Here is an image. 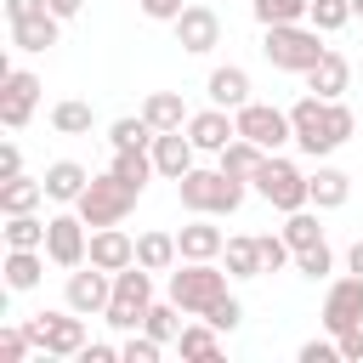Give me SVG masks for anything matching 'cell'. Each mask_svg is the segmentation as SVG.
Here are the masks:
<instances>
[{"instance_id":"1","label":"cell","mask_w":363,"mask_h":363,"mask_svg":"<svg viewBox=\"0 0 363 363\" xmlns=\"http://www.w3.org/2000/svg\"><path fill=\"white\" fill-rule=\"evenodd\" d=\"M289 125H295V147H301L306 159H329L340 142L357 136V113H352L340 96L329 102V96H312V91L289 108Z\"/></svg>"},{"instance_id":"2","label":"cell","mask_w":363,"mask_h":363,"mask_svg":"<svg viewBox=\"0 0 363 363\" xmlns=\"http://www.w3.org/2000/svg\"><path fill=\"white\" fill-rule=\"evenodd\" d=\"M244 187L250 182H238V176H227L221 164L216 170H187L182 182H176V199H182V210H193V216H233L238 204H244Z\"/></svg>"},{"instance_id":"3","label":"cell","mask_w":363,"mask_h":363,"mask_svg":"<svg viewBox=\"0 0 363 363\" xmlns=\"http://www.w3.org/2000/svg\"><path fill=\"white\" fill-rule=\"evenodd\" d=\"M227 267H216V261H182V267H170V301L187 312V318H204L221 295H227Z\"/></svg>"},{"instance_id":"4","label":"cell","mask_w":363,"mask_h":363,"mask_svg":"<svg viewBox=\"0 0 363 363\" xmlns=\"http://www.w3.org/2000/svg\"><path fill=\"white\" fill-rule=\"evenodd\" d=\"M323 51H329V45L318 40V28H312V23H272V28H267V40H261V57H267L278 74H306Z\"/></svg>"},{"instance_id":"5","label":"cell","mask_w":363,"mask_h":363,"mask_svg":"<svg viewBox=\"0 0 363 363\" xmlns=\"http://www.w3.org/2000/svg\"><path fill=\"white\" fill-rule=\"evenodd\" d=\"M147 306H153V272H147L142 261L119 267V272H113V301H108L102 318H108L119 335H130V329L147 323Z\"/></svg>"},{"instance_id":"6","label":"cell","mask_w":363,"mask_h":363,"mask_svg":"<svg viewBox=\"0 0 363 363\" xmlns=\"http://www.w3.org/2000/svg\"><path fill=\"white\" fill-rule=\"evenodd\" d=\"M250 187L272 204V210H306L312 204V187H306V170L301 164H289V159H278V153H267V164L250 176Z\"/></svg>"},{"instance_id":"7","label":"cell","mask_w":363,"mask_h":363,"mask_svg":"<svg viewBox=\"0 0 363 363\" xmlns=\"http://www.w3.org/2000/svg\"><path fill=\"white\" fill-rule=\"evenodd\" d=\"M23 329H28L34 352H45V357H79V352H85V318H79L74 306H62V312H34Z\"/></svg>"},{"instance_id":"8","label":"cell","mask_w":363,"mask_h":363,"mask_svg":"<svg viewBox=\"0 0 363 363\" xmlns=\"http://www.w3.org/2000/svg\"><path fill=\"white\" fill-rule=\"evenodd\" d=\"M136 199H142V193H130V187L108 170V176H91V187L79 193V204H74V210L85 216V227H119V221L136 210Z\"/></svg>"},{"instance_id":"9","label":"cell","mask_w":363,"mask_h":363,"mask_svg":"<svg viewBox=\"0 0 363 363\" xmlns=\"http://www.w3.org/2000/svg\"><path fill=\"white\" fill-rule=\"evenodd\" d=\"M233 119H238V136H250V142H255V147H267V153H278L284 142H295L289 108H272V102H244Z\"/></svg>"},{"instance_id":"10","label":"cell","mask_w":363,"mask_h":363,"mask_svg":"<svg viewBox=\"0 0 363 363\" xmlns=\"http://www.w3.org/2000/svg\"><path fill=\"white\" fill-rule=\"evenodd\" d=\"M45 255H51V267H62V272L85 267V255H91V233H85V216H79V210L51 216V227H45Z\"/></svg>"},{"instance_id":"11","label":"cell","mask_w":363,"mask_h":363,"mask_svg":"<svg viewBox=\"0 0 363 363\" xmlns=\"http://www.w3.org/2000/svg\"><path fill=\"white\" fill-rule=\"evenodd\" d=\"M108 301H113V272H102V267H91V261L68 272L62 306H74L79 318H96V312H108Z\"/></svg>"},{"instance_id":"12","label":"cell","mask_w":363,"mask_h":363,"mask_svg":"<svg viewBox=\"0 0 363 363\" xmlns=\"http://www.w3.org/2000/svg\"><path fill=\"white\" fill-rule=\"evenodd\" d=\"M34 108H40V79L28 68H6V79H0V125L23 130L34 119Z\"/></svg>"},{"instance_id":"13","label":"cell","mask_w":363,"mask_h":363,"mask_svg":"<svg viewBox=\"0 0 363 363\" xmlns=\"http://www.w3.org/2000/svg\"><path fill=\"white\" fill-rule=\"evenodd\" d=\"M352 323H363V278H357V272L335 278L329 295H323V329L340 335V329H352Z\"/></svg>"},{"instance_id":"14","label":"cell","mask_w":363,"mask_h":363,"mask_svg":"<svg viewBox=\"0 0 363 363\" xmlns=\"http://www.w3.org/2000/svg\"><path fill=\"white\" fill-rule=\"evenodd\" d=\"M170 28H176V45L193 51V57H204V51L221 45V17H216L210 6H182V17H176Z\"/></svg>"},{"instance_id":"15","label":"cell","mask_w":363,"mask_h":363,"mask_svg":"<svg viewBox=\"0 0 363 363\" xmlns=\"http://www.w3.org/2000/svg\"><path fill=\"white\" fill-rule=\"evenodd\" d=\"M187 136H193V147L199 153H221L233 136H238V119H233V108H199V113H187V125H182Z\"/></svg>"},{"instance_id":"16","label":"cell","mask_w":363,"mask_h":363,"mask_svg":"<svg viewBox=\"0 0 363 363\" xmlns=\"http://www.w3.org/2000/svg\"><path fill=\"white\" fill-rule=\"evenodd\" d=\"M91 267H102V272H119V267H130L136 261V238L125 233V227H96L91 233V255H85Z\"/></svg>"},{"instance_id":"17","label":"cell","mask_w":363,"mask_h":363,"mask_svg":"<svg viewBox=\"0 0 363 363\" xmlns=\"http://www.w3.org/2000/svg\"><path fill=\"white\" fill-rule=\"evenodd\" d=\"M301 79H306L312 96H329V102H335V96H346V85H352V62H346L340 51H323Z\"/></svg>"},{"instance_id":"18","label":"cell","mask_w":363,"mask_h":363,"mask_svg":"<svg viewBox=\"0 0 363 363\" xmlns=\"http://www.w3.org/2000/svg\"><path fill=\"white\" fill-rule=\"evenodd\" d=\"M193 136L187 130H159L153 136V164H159V176H170V182H182L187 170H193Z\"/></svg>"},{"instance_id":"19","label":"cell","mask_w":363,"mask_h":363,"mask_svg":"<svg viewBox=\"0 0 363 363\" xmlns=\"http://www.w3.org/2000/svg\"><path fill=\"white\" fill-rule=\"evenodd\" d=\"M176 244H182V261H221L227 233H221V227H210V216H193V221L176 233Z\"/></svg>"},{"instance_id":"20","label":"cell","mask_w":363,"mask_h":363,"mask_svg":"<svg viewBox=\"0 0 363 363\" xmlns=\"http://www.w3.org/2000/svg\"><path fill=\"white\" fill-rule=\"evenodd\" d=\"M45 199L51 204H79V193L91 187V170L85 164H74V159H57V164H45Z\"/></svg>"},{"instance_id":"21","label":"cell","mask_w":363,"mask_h":363,"mask_svg":"<svg viewBox=\"0 0 363 363\" xmlns=\"http://www.w3.org/2000/svg\"><path fill=\"white\" fill-rule=\"evenodd\" d=\"M204 91H210V102L216 108H244L250 102V74L238 68V62H221V68H210V79H204Z\"/></svg>"},{"instance_id":"22","label":"cell","mask_w":363,"mask_h":363,"mask_svg":"<svg viewBox=\"0 0 363 363\" xmlns=\"http://www.w3.org/2000/svg\"><path fill=\"white\" fill-rule=\"evenodd\" d=\"M57 34H62V17L57 11H40V17H23V23H11V45L17 51H51L57 45Z\"/></svg>"},{"instance_id":"23","label":"cell","mask_w":363,"mask_h":363,"mask_svg":"<svg viewBox=\"0 0 363 363\" xmlns=\"http://www.w3.org/2000/svg\"><path fill=\"white\" fill-rule=\"evenodd\" d=\"M306 187H312V210H340V204L352 199V176L335 170V164H318V170L306 176Z\"/></svg>"},{"instance_id":"24","label":"cell","mask_w":363,"mask_h":363,"mask_svg":"<svg viewBox=\"0 0 363 363\" xmlns=\"http://www.w3.org/2000/svg\"><path fill=\"white\" fill-rule=\"evenodd\" d=\"M45 204V182L40 176H6L0 182V216H23Z\"/></svg>"},{"instance_id":"25","label":"cell","mask_w":363,"mask_h":363,"mask_svg":"<svg viewBox=\"0 0 363 363\" xmlns=\"http://www.w3.org/2000/svg\"><path fill=\"white\" fill-rule=\"evenodd\" d=\"M45 250H6V261H0V272H6V289H34L40 284V272H45Z\"/></svg>"},{"instance_id":"26","label":"cell","mask_w":363,"mask_h":363,"mask_svg":"<svg viewBox=\"0 0 363 363\" xmlns=\"http://www.w3.org/2000/svg\"><path fill=\"white\" fill-rule=\"evenodd\" d=\"M142 119H147L153 130H182V125H187V102H182V91H147Z\"/></svg>"},{"instance_id":"27","label":"cell","mask_w":363,"mask_h":363,"mask_svg":"<svg viewBox=\"0 0 363 363\" xmlns=\"http://www.w3.org/2000/svg\"><path fill=\"white\" fill-rule=\"evenodd\" d=\"M216 164H221L227 176H238V182H250V176H255V170L267 164V147H255L250 136H233V142H227V147L216 153Z\"/></svg>"},{"instance_id":"28","label":"cell","mask_w":363,"mask_h":363,"mask_svg":"<svg viewBox=\"0 0 363 363\" xmlns=\"http://www.w3.org/2000/svg\"><path fill=\"white\" fill-rule=\"evenodd\" d=\"M130 193H142L147 187V176H159V164H153V147H119L113 153V164H108Z\"/></svg>"},{"instance_id":"29","label":"cell","mask_w":363,"mask_h":363,"mask_svg":"<svg viewBox=\"0 0 363 363\" xmlns=\"http://www.w3.org/2000/svg\"><path fill=\"white\" fill-rule=\"evenodd\" d=\"M136 261H142L147 272H170V267L182 261L176 233H142V238H136Z\"/></svg>"},{"instance_id":"30","label":"cell","mask_w":363,"mask_h":363,"mask_svg":"<svg viewBox=\"0 0 363 363\" xmlns=\"http://www.w3.org/2000/svg\"><path fill=\"white\" fill-rule=\"evenodd\" d=\"M45 227H51V216L40 221L34 210L6 216V250H45Z\"/></svg>"},{"instance_id":"31","label":"cell","mask_w":363,"mask_h":363,"mask_svg":"<svg viewBox=\"0 0 363 363\" xmlns=\"http://www.w3.org/2000/svg\"><path fill=\"white\" fill-rule=\"evenodd\" d=\"M91 125H96V113H91V102H79V96H68V102L51 108V130H57V136H85Z\"/></svg>"},{"instance_id":"32","label":"cell","mask_w":363,"mask_h":363,"mask_svg":"<svg viewBox=\"0 0 363 363\" xmlns=\"http://www.w3.org/2000/svg\"><path fill=\"white\" fill-rule=\"evenodd\" d=\"M182 323H187V312H182L176 301H153V306H147V323H142V329H147L153 340H164V346H176V335H182Z\"/></svg>"},{"instance_id":"33","label":"cell","mask_w":363,"mask_h":363,"mask_svg":"<svg viewBox=\"0 0 363 363\" xmlns=\"http://www.w3.org/2000/svg\"><path fill=\"white\" fill-rule=\"evenodd\" d=\"M176 346H182V357H216V352H221V329H216L210 318H204V323H182Z\"/></svg>"},{"instance_id":"34","label":"cell","mask_w":363,"mask_h":363,"mask_svg":"<svg viewBox=\"0 0 363 363\" xmlns=\"http://www.w3.org/2000/svg\"><path fill=\"white\" fill-rule=\"evenodd\" d=\"M153 136H159V130H153L142 113H125V119H113V125H108L113 153H119V147H153Z\"/></svg>"},{"instance_id":"35","label":"cell","mask_w":363,"mask_h":363,"mask_svg":"<svg viewBox=\"0 0 363 363\" xmlns=\"http://www.w3.org/2000/svg\"><path fill=\"white\" fill-rule=\"evenodd\" d=\"M221 267H227L233 278H261V250H255V238H227Z\"/></svg>"},{"instance_id":"36","label":"cell","mask_w":363,"mask_h":363,"mask_svg":"<svg viewBox=\"0 0 363 363\" xmlns=\"http://www.w3.org/2000/svg\"><path fill=\"white\" fill-rule=\"evenodd\" d=\"M318 216H323V210H318ZM318 216H312V210H289V216H284V238H289V250H312V244H323Z\"/></svg>"},{"instance_id":"37","label":"cell","mask_w":363,"mask_h":363,"mask_svg":"<svg viewBox=\"0 0 363 363\" xmlns=\"http://www.w3.org/2000/svg\"><path fill=\"white\" fill-rule=\"evenodd\" d=\"M312 0H255V23L272 28V23H306Z\"/></svg>"},{"instance_id":"38","label":"cell","mask_w":363,"mask_h":363,"mask_svg":"<svg viewBox=\"0 0 363 363\" xmlns=\"http://www.w3.org/2000/svg\"><path fill=\"white\" fill-rule=\"evenodd\" d=\"M306 23H312L318 34H335V28H346V23H352V0H312Z\"/></svg>"},{"instance_id":"39","label":"cell","mask_w":363,"mask_h":363,"mask_svg":"<svg viewBox=\"0 0 363 363\" xmlns=\"http://www.w3.org/2000/svg\"><path fill=\"white\" fill-rule=\"evenodd\" d=\"M295 272H301V278H312V284H318V278H329V272H335V250H329V244L295 250Z\"/></svg>"},{"instance_id":"40","label":"cell","mask_w":363,"mask_h":363,"mask_svg":"<svg viewBox=\"0 0 363 363\" xmlns=\"http://www.w3.org/2000/svg\"><path fill=\"white\" fill-rule=\"evenodd\" d=\"M119 357H125V363H159V357H164V340H153L147 329H142V335L130 329V335L119 340Z\"/></svg>"},{"instance_id":"41","label":"cell","mask_w":363,"mask_h":363,"mask_svg":"<svg viewBox=\"0 0 363 363\" xmlns=\"http://www.w3.org/2000/svg\"><path fill=\"white\" fill-rule=\"evenodd\" d=\"M255 250H261V272H278V267H289V261H295V250H289V238H284V233H261V238H255Z\"/></svg>"},{"instance_id":"42","label":"cell","mask_w":363,"mask_h":363,"mask_svg":"<svg viewBox=\"0 0 363 363\" xmlns=\"http://www.w3.org/2000/svg\"><path fill=\"white\" fill-rule=\"evenodd\" d=\"M204 318H210V323H216L221 335H233V329L244 323V306H238V295H221V301H216V306H210Z\"/></svg>"},{"instance_id":"43","label":"cell","mask_w":363,"mask_h":363,"mask_svg":"<svg viewBox=\"0 0 363 363\" xmlns=\"http://www.w3.org/2000/svg\"><path fill=\"white\" fill-rule=\"evenodd\" d=\"M28 352H34L28 329H0V363H23Z\"/></svg>"},{"instance_id":"44","label":"cell","mask_w":363,"mask_h":363,"mask_svg":"<svg viewBox=\"0 0 363 363\" xmlns=\"http://www.w3.org/2000/svg\"><path fill=\"white\" fill-rule=\"evenodd\" d=\"M335 346H340V357H346V363H363V323L340 329V335H335Z\"/></svg>"},{"instance_id":"45","label":"cell","mask_w":363,"mask_h":363,"mask_svg":"<svg viewBox=\"0 0 363 363\" xmlns=\"http://www.w3.org/2000/svg\"><path fill=\"white\" fill-rule=\"evenodd\" d=\"M142 6V17H153V23H176L182 17V0H136Z\"/></svg>"},{"instance_id":"46","label":"cell","mask_w":363,"mask_h":363,"mask_svg":"<svg viewBox=\"0 0 363 363\" xmlns=\"http://www.w3.org/2000/svg\"><path fill=\"white\" fill-rule=\"evenodd\" d=\"M335 357H340L335 340H306V346H301V363H335Z\"/></svg>"},{"instance_id":"47","label":"cell","mask_w":363,"mask_h":363,"mask_svg":"<svg viewBox=\"0 0 363 363\" xmlns=\"http://www.w3.org/2000/svg\"><path fill=\"white\" fill-rule=\"evenodd\" d=\"M40 11H51L45 0H6V23H23V17H40Z\"/></svg>"},{"instance_id":"48","label":"cell","mask_w":363,"mask_h":363,"mask_svg":"<svg viewBox=\"0 0 363 363\" xmlns=\"http://www.w3.org/2000/svg\"><path fill=\"white\" fill-rule=\"evenodd\" d=\"M119 357V346H108V340H85V352H79V363H113Z\"/></svg>"},{"instance_id":"49","label":"cell","mask_w":363,"mask_h":363,"mask_svg":"<svg viewBox=\"0 0 363 363\" xmlns=\"http://www.w3.org/2000/svg\"><path fill=\"white\" fill-rule=\"evenodd\" d=\"M0 176H23V147H17V142L0 147Z\"/></svg>"},{"instance_id":"50","label":"cell","mask_w":363,"mask_h":363,"mask_svg":"<svg viewBox=\"0 0 363 363\" xmlns=\"http://www.w3.org/2000/svg\"><path fill=\"white\" fill-rule=\"evenodd\" d=\"M45 6H51V11L68 23V17H79V6H85V0H45Z\"/></svg>"},{"instance_id":"51","label":"cell","mask_w":363,"mask_h":363,"mask_svg":"<svg viewBox=\"0 0 363 363\" xmlns=\"http://www.w3.org/2000/svg\"><path fill=\"white\" fill-rule=\"evenodd\" d=\"M346 272H357V278H363V238L346 250Z\"/></svg>"},{"instance_id":"52","label":"cell","mask_w":363,"mask_h":363,"mask_svg":"<svg viewBox=\"0 0 363 363\" xmlns=\"http://www.w3.org/2000/svg\"><path fill=\"white\" fill-rule=\"evenodd\" d=\"M352 17H363V0H352Z\"/></svg>"}]
</instances>
